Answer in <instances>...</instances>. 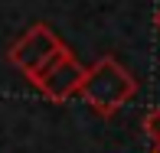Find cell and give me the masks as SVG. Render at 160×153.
Here are the masks:
<instances>
[{
  "instance_id": "6da1fadb",
  "label": "cell",
  "mask_w": 160,
  "mask_h": 153,
  "mask_svg": "<svg viewBox=\"0 0 160 153\" xmlns=\"http://www.w3.org/2000/svg\"><path fill=\"white\" fill-rule=\"evenodd\" d=\"M78 94L98 117H111L137 94V78L118 59L101 55L98 62H92L85 69V82L78 88Z\"/></svg>"
},
{
  "instance_id": "7a4b0ae2",
  "label": "cell",
  "mask_w": 160,
  "mask_h": 153,
  "mask_svg": "<svg viewBox=\"0 0 160 153\" xmlns=\"http://www.w3.org/2000/svg\"><path fill=\"white\" fill-rule=\"evenodd\" d=\"M30 82L46 94L49 101L62 104V101H69L72 94H78V88H82V82H85V65L78 62L75 55H72V49L62 42V46L30 75Z\"/></svg>"
},
{
  "instance_id": "3957f363",
  "label": "cell",
  "mask_w": 160,
  "mask_h": 153,
  "mask_svg": "<svg viewBox=\"0 0 160 153\" xmlns=\"http://www.w3.org/2000/svg\"><path fill=\"white\" fill-rule=\"evenodd\" d=\"M59 46H62V39L49 30L46 23H33L30 30H26L10 49H7V62H10L13 69H20L26 78H30L33 72L39 69V65L46 62L56 49H59Z\"/></svg>"
},
{
  "instance_id": "277c9868",
  "label": "cell",
  "mask_w": 160,
  "mask_h": 153,
  "mask_svg": "<svg viewBox=\"0 0 160 153\" xmlns=\"http://www.w3.org/2000/svg\"><path fill=\"white\" fill-rule=\"evenodd\" d=\"M144 130H147L150 143L160 147V108H150V111L144 114Z\"/></svg>"
},
{
  "instance_id": "5b68a950",
  "label": "cell",
  "mask_w": 160,
  "mask_h": 153,
  "mask_svg": "<svg viewBox=\"0 0 160 153\" xmlns=\"http://www.w3.org/2000/svg\"><path fill=\"white\" fill-rule=\"evenodd\" d=\"M154 23H157V30H160V10H157V20H154Z\"/></svg>"
},
{
  "instance_id": "8992f818",
  "label": "cell",
  "mask_w": 160,
  "mask_h": 153,
  "mask_svg": "<svg viewBox=\"0 0 160 153\" xmlns=\"http://www.w3.org/2000/svg\"><path fill=\"white\" fill-rule=\"evenodd\" d=\"M150 153H160V147H154V150H150Z\"/></svg>"
}]
</instances>
